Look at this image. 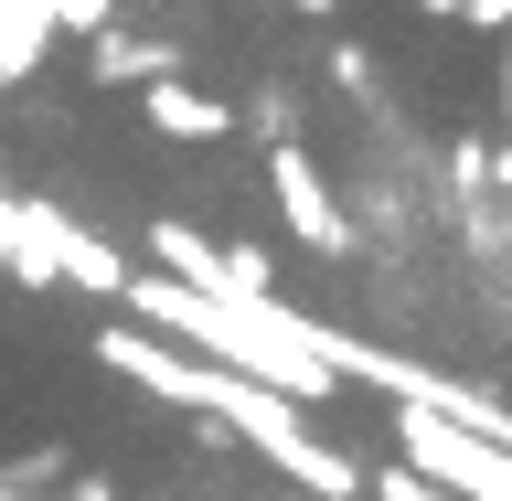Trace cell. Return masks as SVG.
Wrapping results in <instances>:
<instances>
[{
	"label": "cell",
	"mask_w": 512,
	"mask_h": 501,
	"mask_svg": "<svg viewBox=\"0 0 512 501\" xmlns=\"http://www.w3.org/2000/svg\"><path fill=\"white\" fill-rule=\"evenodd\" d=\"M267 192H278V214H288V235L310 256H352L363 246V224L342 214V192L320 182V160L299 150V139H278V160H267Z\"/></svg>",
	"instance_id": "cell-2"
},
{
	"label": "cell",
	"mask_w": 512,
	"mask_h": 501,
	"mask_svg": "<svg viewBox=\"0 0 512 501\" xmlns=\"http://www.w3.org/2000/svg\"><path fill=\"white\" fill-rule=\"evenodd\" d=\"M0 501H22V491H0Z\"/></svg>",
	"instance_id": "cell-7"
},
{
	"label": "cell",
	"mask_w": 512,
	"mask_h": 501,
	"mask_svg": "<svg viewBox=\"0 0 512 501\" xmlns=\"http://www.w3.org/2000/svg\"><path fill=\"white\" fill-rule=\"evenodd\" d=\"M427 22H470V32H512V0H416Z\"/></svg>",
	"instance_id": "cell-4"
},
{
	"label": "cell",
	"mask_w": 512,
	"mask_h": 501,
	"mask_svg": "<svg viewBox=\"0 0 512 501\" xmlns=\"http://www.w3.org/2000/svg\"><path fill=\"white\" fill-rule=\"evenodd\" d=\"M96 363L107 374H128V384H150V395H171V406H192V416H214L235 448H256L267 470H288L299 480V501H363V459L352 448H331L310 427V406L299 395H278V384H256V374H235V363H192V352H171L150 331V320H107L96 331Z\"/></svg>",
	"instance_id": "cell-1"
},
{
	"label": "cell",
	"mask_w": 512,
	"mask_h": 501,
	"mask_svg": "<svg viewBox=\"0 0 512 501\" xmlns=\"http://www.w3.org/2000/svg\"><path fill=\"white\" fill-rule=\"evenodd\" d=\"M491 182H502V192H512V150H502V160H491Z\"/></svg>",
	"instance_id": "cell-6"
},
{
	"label": "cell",
	"mask_w": 512,
	"mask_h": 501,
	"mask_svg": "<svg viewBox=\"0 0 512 501\" xmlns=\"http://www.w3.org/2000/svg\"><path fill=\"white\" fill-rule=\"evenodd\" d=\"M139 118H150V139H182V150H203V139H235V128H246V107H224V96L182 86V75L160 64L150 86H139Z\"/></svg>",
	"instance_id": "cell-3"
},
{
	"label": "cell",
	"mask_w": 512,
	"mask_h": 501,
	"mask_svg": "<svg viewBox=\"0 0 512 501\" xmlns=\"http://www.w3.org/2000/svg\"><path fill=\"white\" fill-rule=\"evenodd\" d=\"M502 118H512V32H502Z\"/></svg>",
	"instance_id": "cell-5"
}]
</instances>
